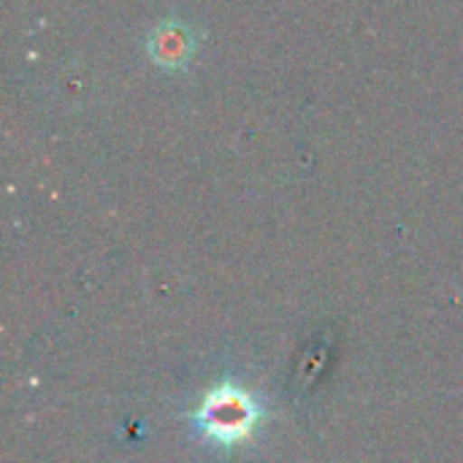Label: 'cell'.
<instances>
[{
    "label": "cell",
    "mask_w": 463,
    "mask_h": 463,
    "mask_svg": "<svg viewBox=\"0 0 463 463\" xmlns=\"http://www.w3.org/2000/svg\"><path fill=\"white\" fill-rule=\"evenodd\" d=\"M255 418H258L255 404L244 393L231 388L209 396L201 410V426L206 429V434L225 445L247 439L255 426Z\"/></svg>",
    "instance_id": "cell-1"
},
{
    "label": "cell",
    "mask_w": 463,
    "mask_h": 463,
    "mask_svg": "<svg viewBox=\"0 0 463 463\" xmlns=\"http://www.w3.org/2000/svg\"><path fill=\"white\" fill-rule=\"evenodd\" d=\"M187 38L179 27H171V30H163L155 41V57L168 62V65H179L184 57H187Z\"/></svg>",
    "instance_id": "cell-2"
}]
</instances>
